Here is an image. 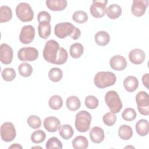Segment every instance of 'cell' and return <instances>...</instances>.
I'll return each instance as SVG.
<instances>
[{
	"label": "cell",
	"mask_w": 149,
	"mask_h": 149,
	"mask_svg": "<svg viewBox=\"0 0 149 149\" xmlns=\"http://www.w3.org/2000/svg\"><path fill=\"white\" fill-rule=\"evenodd\" d=\"M59 134L65 140H68L72 137L74 131L72 127L69 125H60L58 128Z\"/></svg>",
	"instance_id": "cell-23"
},
{
	"label": "cell",
	"mask_w": 149,
	"mask_h": 149,
	"mask_svg": "<svg viewBox=\"0 0 149 149\" xmlns=\"http://www.w3.org/2000/svg\"><path fill=\"white\" fill-rule=\"evenodd\" d=\"M148 5V0H133L131 11L135 16L141 17L145 13Z\"/></svg>",
	"instance_id": "cell-12"
},
{
	"label": "cell",
	"mask_w": 149,
	"mask_h": 149,
	"mask_svg": "<svg viewBox=\"0 0 149 149\" xmlns=\"http://www.w3.org/2000/svg\"><path fill=\"white\" fill-rule=\"evenodd\" d=\"M109 65L112 69L117 71L124 70L127 66V61L126 59L120 55L112 56L109 61Z\"/></svg>",
	"instance_id": "cell-14"
},
{
	"label": "cell",
	"mask_w": 149,
	"mask_h": 149,
	"mask_svg": "<svg viewBox=\"0 0 149 149\" xmlns=\"http://www.w3.org/2000/svg\"><path fill=\"white\" fill-rule=\"evenodd\" d=\"M51 19V17L50 14L47 11H41L38 13L37 16V20L39 23L42 22H47L49 23Z\"/></svg>",
	"instance_id": "cell-41"
},
{
	"label": "cell",
	"mask_w": 149,
	"mask_h": 149,
	"mask_svg": "<svg viewBox=\"0 0 149 149\" xmlns=\"http://www.w3.org/2000/svg\"><path fill=\"white\" fill-rule=\"evenodd\" d=\"M72 19L75 22L82 24L87 21L88 16L86 12L83 10H77L73 13Z\"/></svg>",
	"instance_id": "cell-33"
},
{
	"label": "cell",
	"mask_w": 149,
	"mask_h": 149,
	"mask_svg": "<svg viewBox=\"0 0 149 149\" xmlns=\"http://www.w3.org/2000/svg\"><path fill=\"white\" fill-rule=\"evenodd\" d=\"M55 36L59 38H65L70 36L73 40H77L80 37L81 31L77 27L69 22L59 23L55 25L54 28Z\"/></svg>",
	"instance_id": "cell-2"
},
{
	"label": "cell",
	"mask_w": 149,
	"mask_h": 149,
	"mask_svg": "<svg viewBox=\"0 0 149 149\" xmlns=\"http://www.w3.org/2000/svg\"><path fill=\"white\" fill-rule=\"evenodd\" d=\"M35 37V29L31 25L23 26L19 35L20 41L24 44H30Z\"/></svg>",
	"instance_id": "cell-11"
},
{
	"label": "cell",
	"mask_w": 149,
	"mask_h": 149,
	"mask_svg": "<svg viewBox=\"0 0 149 149\" xmlns=\"http://www.w3.org/2000/svg\"><path fill=\"white\" fill-rule=\"evenodd\" d=\"M137 113L136 111L132 108H126L122 113V118L127 122H130L136 119Z\"/></svg>",
	"instance_id": "cell-37"
},
{
	"label": "cell",
	"mask_w": 149,
	"mask_h": 149,
	"mask_svg": "<svg viewBox=\"0 0 149 149\" xmlns=\"http://www.w3.org/2000/svg\"><path fill=\"white\" fill-rule=\"evenodd\" d=\"M42 54L46 61L55 65L64 64L68 58L67 51L64 48L60 47L58 42L54 40L46 42Z\"/></svg>",
	"instance_id": "cell-1"
},
{
	"label": "cell",
	"mask_w": 149,
	"mask_h": 149,
	"mask_svg": "<svg viewBox=\"0 0 149 149\" xmlns=\"http://www.w3.org/2000/svg\"><path fill=\"white\" fill-rule=\"evenodd\" d=\"M146 58L144 52L139 48H135L130 51L129 54V59L130 61L135 65L142 63Z\"/></svg>",
	"instance_id": "cell-15"
},
{
	"label": "cell",
	"mask_w": 149,
	"mask_h": 149,
	"mask_svg": "<svg viewBox=\"0 0 149 149\" xmlns=\"http://www.w3.org/2000/svg\"><path fill=\"white\" fill-rule=\"evenodd\" d=\"M44 128L49 132H55L58 129L61 123L59 120L55 116L47 117L43 122Z\"/></svg>",
	"instance_id": "cell-16"
},
{
	"label": "cell",
	"mask_w": 149,
	"mask_h": 149,
	"mask_svg": "<svg viewBox=\"0 0 149 149\" xmlns=\"http://www.w3.org/2000/svg\"><path fill=\"white\" fill-rule=\"evenodd\" d=\"M13 56V52L12 48L7 44H2L0 50L1 62L5 65L10 64L12 62Z\"/></svg>",
	"instance_id": "cell-13"
},
{
	"label": "cell",
	"mask_w": 149,
	"mask_h": 149,
	"mask_svg": "<svg viewBox=\"0 0 149 149\" xmlns=\"http://www.w3.org/2000/svg\"><path fill=\"white\" fill-rule=\"evenodd\" d=\"M16 14L17 18L23 22H30L34 17V12L31 6L26 2H21L17 5Z\"/></svg>",
	"instance_id": "cell-6"
},
{
	"label": "cell",
	"mask_w": 149,
	"mask_h": 149,
	"mask_svg": "<svg viewBox=\"0 0 149 149\" xmlns=\"http://www.w3.org/2000/svg\"><path fill=\"white\" fill-rule=\"evenodd\" d=\"M148 73H146L144 74L142 77L143 83L147 88H148Z\"/></svg>",
	"instance_id": "cell-42"
},
{
	"label": "cell",
	"mask_w": 149,
	"mask_h": 149,
	"mask_svg": "<svg viewBox=\"0 0 149 149\" xmlns=\"http://www.w3.org/2000/svg\"><path fill=\"white\" fill-rule=\"evenodd\" d=\"M102 120L105 125L108 126H112L116 121V116L114 113L108 112L104 115Z\"/></svg>",
	"instance_id": "cell-40"
},
{
	"label": "cell",
	"mask_w": 149,
	"mask_h": 149,
	"mask_svg": "<svg viewBox=\"0 0 149 149\" xmlns=\"http://www.w3.org/2000/svg\"><path fill=\"white\" fill-rule=\"evenodd\" d=\"M45 147L47 149H51V148H58L62 149V142L56 137H52L49 138L46 143Z\"/></svg>",
	"instance_id": "cell-36"
},
{
	"label": "cell",
	"mask_w": 149,
	"mask_h": 149,
	"mask_svg": "<svg viewBox=\"0 0 149 149\" xmlns=\"http://www.w3.org/2000/svg\"><path fill=\"white\" fill-rule=\"evenodd\" d=\"M95 43L100 46L107 45L110 41V36L105 31L97 32L94 37Z\"/></svg>",
	"instance_id": "cell-22"
},
{
	"label": "cell",
	"mask_w": 149,
	"mask_h": 149,
	"mask_svg": "<svg viewBox=\"0 0 149 149\" xmlns=\"http://www.w3.org/2000/svg\"><path fill=\"white\" fill-rule=\"evenodd\" d=\"M9 148H22V146H20L19 144H13L12 146H10L9 147Z\"/></svg>",
	"instance_id": "cell-43"
},
{
	"label": "cell",
	"mask_w": 149,
	"mask_h": 149,
	"mask_svg": "<svg viewBox=\"0 0 149 149\" xmlns=\"http://www.w3.org/2000/svg\"><path fill=\"white\" fill-rule=\"evenodd\" d=\"M27 123L29 126L34 129H37L41 127V119L37 115H30L27 119Z\"/></svg>",
	"instance_id": "cell-39"
},
{
	"label": "cell",
	"mask_w": 149,
	"mask_h": 149,
	"mask_svg": "<svg viewBox=\"0 0 149 149\" xmlns=\"http://www.w3.org/2000/svg\"><path fill=\"white\" fill-rule=\"evenodd\" d=\"M91 119V114L87 111L82 110L77 113L74 122L77 130L81 133L87 132L90 129Z\"/></svg>",
	"instance_id": "cell-4"
},
{
	"label": "cell",
	"mask_w": 149,
	"mask_h": 149,
	"mask_svg": "<svg viewBox=\"0 0 149 149\" xmlns=\"http://www.w3.org/2000/svg\"><path fill=\"white\" fill-rule=\"evenodd\" d=\"M18 72L19 74L24 77H29L33 73V68L28 63L23 62L18 66Z\"/></svg>",
	"instance_id": "cell-31"
},
{
	"label": "cell",
	"mask_w": 149,
	"mask_h": 149,
	"mask_svg": "<svg viewBox=\"0 0 149 149\" xmlns=\"http://www.w3.org/2000/svg\"><path fill=\"white\" fill-rule=\"evenodd\" d=\"M84 104L86 107L89 109H94L98 107L99 104L98 100L94 95H88L86 97Z\"/></svg>",
	"instance_id": "cell-38"
},
{
	"label": "cell",
	"mask_w": 149,
	"mask_h": 149,
	"mask_svg": "<svg viewBox=\"0 0 149 149\" xmlns=\"http://www.w3.org/2000/svg\"><path fill=\"white\" fill-rule=\"evenodd\" d=\"M122 10L121 7L116 3L109 5L106 8L105 13L109 18L111 19H115L118 18L122 14Z\"/></svg>",
	"instance_id": "cell-20"
},
{
	"label": "cell",
	"mask_w": 149,
	"mask_h": 149,
	"mask_svg": "<svg viewBox=\"0 0 149 149\" xmlns=\"http://www.w3.org/2000/svg\"><path fill=\"white\" fill-rule=\"evenodd\" d=\"M66 105L68 109L71 111H76L81 106V102L77 96L71 95L69 97L66 101Z\"/></svg>",
	"instance_id": "cell-24"
},
{
	"label": "cell",
	"mask_w": 149,
	"mask_h": 149,
	"mask_svg": "<svg viewBox=\"0 0 149 149\" xmlns=\"http://www.w3.org/2000/svg\"><path fill=\"white\" fill-rule=\"evenodd\" d=\"M84 47L83 45L79 42H76L71 45L69 48L70 56L75 59L79 58L83 55Z\"/></svg>",
	"instance_id": "cell-27"
},
{
	"label": "cell",
	"mask_w": 149,
	"mask_h": 149,
	"mask_svg": "<svg viewBox=\"0 0 149 149\" xmlns=\"http://www.w3.org/2000/svg\"><path fill=\"white\" fill-rule=\"evenodd\" d=\"M45 137V133L42 130H38L33 132L31 136V140L34 143L38 144L43 142Z\"/></svg>",
	"instance_id": "cell-34"
},
{
	"label": "cell",
	"mask_w": 149,
	"mask_h": 149,
	"mask_svg": "<svg viewBox=\"0 0 149 149\" xmlns=\"http://www.w3.org/2000/svg\"><path fill=\"white\" fill-rule=\"evenodd\" d=\"M51 25L47 22L40 23L38 26L39 36L43 39H47L51 34Z\"/></svg>",
	"instance_id": "cell-26"
},
{
	"label": "cell",
	"mask_w": 149,
	"mask_h": 149,
	"mask_svg": "<svg viewBox=\"0 0 149 149\" xmlns=\"http://www.w3.org/2000/svg\"><path fill=\"white\" fill-rule=\"evenodd\" d=\"M107 3V0L93 1L90 8L91 15L95 18L104 17L105 14L106 5Z\"/></svg>",
	"instance_id": "cell-10"
},
{
	"label": "cell",
	"mask_w": 149,
	"mask_h": 149,
	"mask_svg": "<svg viewBox=\"0 0 149 149\" xmlns=\"http://www.w3.org/2000/svg\"><path fill=\"white\" fill-rule=\"evenodd\" d=\"M48 104L51 109L58 110L63 105L62 98L58 95H54L50 97L48 101Z\"/></svg>",
	"instance_id": "cell-30"
},
{
	"label": "cell",
	"mask_w": 149,
	"mask_h": 149,
	"mask_svg": "<svg viewBox=\"0 0 149 149\" xmlns=\"http://www.w3.org/2000/svg\"><path fill=\"white\" fill-rule=\"evenodd\" d=\"M89 135L91 141L94 143H101L105 137V134L103 129L98 126H95L91 128L90 131Z\"/></svg>",
	"instance_id": "cell-18"
},
{
	"label": "cell",
	"mask_w": 149,
	"mask_h": 149,
	"mask_svg": "<svg viewBox=\"0 0 149 149\" xmlns=\"http://www.w3.org/2000/svg\"><path fill=\"white\" fill-rule=\"evenodd\" d=\"M1 139L5 142H10L16 137V132L12 122L3 123L0 128Z\"/></svg>",
	"instance_id": "cell-8"
},
{
	"label": "cell",
	"mask_w": 149,
	"mask_h": 149,
	"mask_svg": "<svg viewBox=\"0 0 149 149\" xmlns=\"http://www.w3.org/2000/svg\"><path fill=\"white\" fill-rule=\"evenodd\" d=\"M1 74L3 79L6 81H11L13 80L16 76L15 70L12 68H5L2 70Z\"/></svg>",
	"instance_id": "cell-35"
},
{
	"label": "cell",
	"mask_w": 149,
	"mask_h": 149,
	"mask_svg": "<svg viewBox=\"0 0 149 149\" xmlns=\"http://www.w3.org/2000/svg\"><path fill=\"white\" fill-rule=\"evenodd\" d=\"M12 17L11 8L6 5H3L0 8V23L8 22Z\"/></svg>",
	"instance_id": "cell-28"
},
{
	"label": "cell",
	"mask_w": 149,
	"mask_h": 149,
	"mask_svg": "<svg viewBox=\"0 0 149 149\" xmlns=\"http://www.w3.org/2000/svg\"><path fill=\"white\" fill-rule=\"evenodd\" d=\"M118 135L121 139L127 140L133 136L132 128L129 125H122L118 129Z\"/></svg>",
	"instance_id": "cell-25"
},
{
	"label": "cell",
	"mask_w": 149,
	"mask_h": 149,
	"mask_svg": "<svg viewBox=\"0 0 149 149\" xmlns=\"http://www.w3.org/2000/svg\"><path fill=\"white\" fill-rule=\"evenodd\" d=\"M72 146L75 149H86L88 147V142L86 137L78 136L73 140Z\"/></svg>",
	"instance_id": "cell-29"
},
{
	"label": "cell",
	"mask_w": 149,
	"mask_h": 149,
	"mask_svg": "<svg viewBox=\"0 0 149 149\" xmlns=\"http://www.w3.org/2000/svg\"><path fill=\"white\" fill-rule=\"evenodd\" d=\"M136 101L139 112L147 116L149 115V95L144 91H139L136 95Z\"/></svg>",
	"instance_id": "cell-7"
},
{
	"label": "cell",
	"mask_w": 149,
	"mask_h": 149,
	"mask_svg": "<svg viewBox=\"0 0 149 149\" xmlns=\"http://www.w3.org/2000/svg\"><path fill=\"white\" fill-rule=\"evenodd\" d=\"M105 101L112 113H118L122 108V102L119 95L114 90H110L105 94Z\"/></svg>",
	"instance_id": "cell-5"
},
{
	"label": "cell",
	"mask_w": 149,
	"mask_h": 149,
	"mask_svg": "<svg viewBox=\"0 0 149 149\" xmlns=\"http://www.w3.org/2000/svg\"><path fill=\"white\" fill-rule=\"evenodd\" d=\"M63 76V73L61 69L58 68H53L48 72L49 79L53 82L59 81Z\"/></svg>",
	"instance_id": "cell-32"
},
{
	"label": "cell",
	"mask_w": 149,
	"mask_h": 149,
	"mask_svg": "<svg viewBox=\"0 0 149 149\" xmlns=\"http://www.w3.org/2000/svg\"><path fill=\"white\" fill-rule=\"evenodd\" d=\"M38 51L34 47H23L17 52V58L21 61H34L38 58Z\"/></svg>",
	"instance_id": "cell-9"
},
{
	"label": "cell",
	"mask_w": 149,
	"mask_h": 149,
	"mask_svg": "<svg viewBox=\"0 0 149 149\" xmlns=\"http://www.w3.org/2000/svg\"><path fill=\"white\" fill-rule=\"evenodd\" d=\"M136 130L140 136H145L148 134L149 131V123L146 119H140L136 124Z\"/></svg>",
	"instance_id": "cell-21"
},
{
	"label": "cell",
	"mask_w": 149,
	"mask_h": 149,
	"mask_svg": "<svg viewBox=\"0 0 149 149\" xmlns=\"http://www.w3.org/2000/svg\"><path fill=\"white\" fill-rule=\"evenodd\" d=\"M139 81L136 77L129 76L123 80V86L126 91L132 93L139 87Z\"/></svg>",
	"instance_id": "cell-19"
},
{
	"label": "cell",
	"mask_w": 149,
	"mask_h": 149,
	"mask_svg": "<svg viewBox=\"0 0 149 149\" xmlns=\"http://www.w3.org/2000/svg\"><path fill=\"white\" fill-rule=\"evenodd\" d=\"M45 3L48 8L52 11H62L68 5L66 0H47Z\"/></svg>",
	"instance_id": "cell-17"
},
{
	"label": "cell",
	"mask_w": 149,
	"mask_h": 149,
	"mask_svg": "<svg viewBox=\"0 0 149 149\" xmlns=\"http://www.w3.org/2000/svg\"><path fill=\"white\" fill-rule=\"evenodd\" d=\"M116 81L115 74L111 72H99L94 78V83L99 88H105L113 86Z\"/></svg>",
	"instance_id": "cell-3"
}]
</instances>
